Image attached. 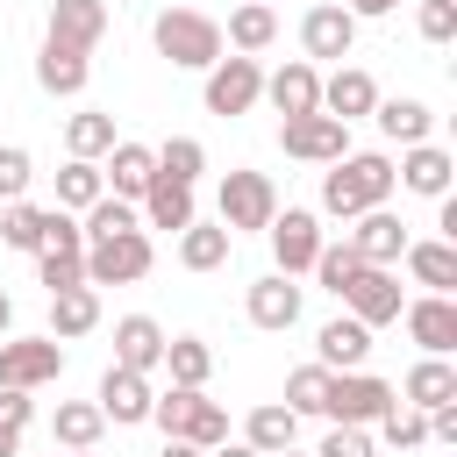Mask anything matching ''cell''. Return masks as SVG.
<instances>
[{"label": "cell", "instance_id": "1", "mask_svg": "<svg viewBox=\"0 0 457 457\" xmlns=\"http://www.w3.org/2000/svg\"><path fill=\"white\" fill-rule=\"evenodd\" d=\"M386 200H393V157H378V150L336 157V164L321 171V207H328L336 221H357V214H371V207H386Z\"/></svg>", "mask_w": 457, "mask_h": 457}, {"label": "cell", "instance_id": "2", "mask_svg": "<svg viewBox=\"0 0 457 457\" xmlns=\"http://www.w3.org/2000/svg\"><path fill=\"white\" fill-rule=\"evenodd\" d=\"M150 421H157L171 443H193V450H221V443H228V407L207 400V393H186V386L157 393V400H150Z\"/></svg>", "mask_w": 457, "mask_h": 457}, {"label": "cell", "instance_id": "3", "mask_svg": "<svg viewBox=\"0 0 457 457\" xmlns=\"http://www.w3.org/2000/svg\"><path fill=\"white\" fill-rule=\"evenodd\" d=\"M150 43H157V57H171L179 71H207V64L221 57V21L200 14V7H164V14L150 21Z\"/></svg>", "mask_w": 457, "mask_h": 457}, {"label": "cell", "instance_id": "4", "mask_svg": "<svg viewBox=\"0 0 457 457\" xmlns=\"http://www.w3.org/2000/svg\"><path fill=\"white\" fill-rule=\"evenodd\" d=\"M400 393L378 378V371H328V393H321V414L336 428H371L378 414H393Z\"/></svg>", "mask_w": 457, "mask_h": 457}, {"label": "cell", "instance_id": "5", "mask_svg": "<svg viewBox=\"0 0 457 457\" xmlns=\"http://www.w3.org/2000/svg\"><path fill=\"white\" fill-rule=\"evenodd\" d=\"M143 271H150V236L143 228H121V236L86 243V286H136Z\"/></svg>", "mask_w": 457, "mask_h": 457}, {"label": "cell", "instance_id": "6", "mask_svg": "<svg viewBox=\"0 0 457 457\" xmlns=\"http://www.w3.org/2000/svg\"><path fill=\"white\" fill-rule=\"evenodd\" d=\"M57 371H64V343H57V336H7V343H0V386L36 393V386H50Z\"/></svg>", "mask_w": 457, "mask_h": 457}, {"label": "cell", "instance_id": "7", "mask_svg": "<svg viewBox=\"0 0 457 457\" xmlns=\"http://www.w3.org/2000/svg\"><path fill=\"white\" fill-rule=\"evenodd\" d=\"M264 100V71H257V57H214L207 64V114H250Z\"/></svg>", "mask_w": 457, "mask_h": 457}, {"label": "cell", "instance_id": "8", "mask_svg": "<svg viewBox=\"0 0 457 457\" xmlns=\"http://www.w3.org/2000/svg\"><path fill=\"white\" fill-rule=\"evenodd\" d=\"M271 214H278V186L264 171H228L221 179V228L228 236L236 228H271Z\"/></svg>", "mask_w": 457, "mask_h": 457}, {"label": "cell", "instance_id": "9", "mask_svg": "<svg viewBox=\"0 0 457 457\" xmlns=\"http://www.w3.org/2000/svg\"><path fill=\"white\" fill-rule=\"evenodd\" d=\"M271 257H278V278H293V271H314V257H321V221L307 214V207H286V214H271Z\"/></svg>", "mask_w": 457, "mask_h": 457}, {"label": "cell", "instance_id": "10", "mask_svg": "<svg viewBox=\"0 0 457 457\" xmlns=\"http://www.w3.org/2000/svg\"><path fill=\"white\" fill-rule=\"evenodd\" d=\"M336 300H343V307H350V321H364V328H386V321H400V307H407V300H400V278H393V271H378V264H364Z\"/></svg>", "mask_w": 457, "mask_h": 457}, {"label": "cell", "instance_id": "11", "mask_svg": "<svg viewBox=\"0 0 457 457\" xmlns=\"http://www.w3.org/2000/svg\"><path fill=\"white\" fill-rule=\"evenodd\" d=\"M278 143H286V157H300V164H336V157H350V129L328 121V114L278 121Z\"/></svg>", "mask_w": 457, "mask_h": 457}, {"label": "cell", "instance_id": "12", "mask_svg": "<svg viewBox=\"0 0 457 457\" xmlns=\"http://www.w3.org/2000/svg\"><path fill=\"white\" fill-rule=\"evenodd\" d=\"M400 321H407V336H414L428 357H450V350H457V300H450V293H421V300H407Z\"/></svg>", "mask_w": 457, "mask_h": 457}, {"label": "cell", "instance_id": "13", "mask_svg": "<svg viewBox=\"0 0 457 457\" xmlns=\"http://www.w3.org/2000/svg\"><path fill=\"white\" fill-rule=\"evenodd\" d=\"M350 43H357V14L350 7H336V0H321V7H307V21H300V50H307V64L314 57H350Z\"/></svg>", "mask_w": 457, "mask_h": 457}, {"label": "cell", "instance_id": "14", "mask_svg": "<svg viewBox=\"0 0 457 457\" xmlns=\"http://www.w3.org/2000/svg\"><path fill=\"white\" fill-rule=\"evenodd\" d=\"M264 100L278 107V121H300V114H321V71H314L307 57H293V64H278V71L264 79Z\"/></svg>", "mask_w": 457, "mask_h": 457}, {"label": "cell", "instance_id": "15", "mask_svg": "<svg viewBox=\"0 0 457 457\" xmlns=\"http://www.w3.org/2000/svg\"><path fill=\"white\" fill-rule=\"evenodd\" d=\"M364 264H378V271H393L400 257H407V221L400 214H386V207H371V214H357V228L343 236Z\"/></svg>", "mask_w": 457, "mask_h": 457}, {"label": "cell", "instance_id": "16", "mask_svg": "<svg viewBox=\"0 0 457 457\" xmlns=\"http://www.w3.org/2000/svg\"><path fill=\"white\" fill-rule=\"evenodd\" d=\"M150 400H157V393H150V378H143V371H121V364H107V371H100V400H93V407H100L114 428L150 421Z\"/></svg>", "mask_w": 457, "mask_h": 457}, {"label": "cell", "instance_id": "17", "mask_svg": "<svg viewBox=\"0 0 457 457\" xmlns=\"http://www.w3.org/2000/svg\"><path fill=\"white\" fill-rule=\"evenodd\" d=\"M371 107H378V86H371V71H364V64H336V71L321 79V114H328V121H343V129H350V121H357V114H371Z\"/></svg>", "mask_w": 457, "mask_h": 457}, {"label": "cell", "instance_id": "18", "mask_svg": "<svg viewBox=\"0 0 457 457\" xmlns=\"http://www.w3.org/2000/svg\"><path fill=\"white\" fill-rule=\"evenodd\" d=\"M100 36H107V0H57V7H50V36H43V43H64V50L93 57Z\"/></svg>", "mask_w": 457, "mask_h": 457}, {"label": "cell", "instance_id": "19", "mask_svg": "<svg viewBox=\"0 0 457 457\" xmlns=\"http://www.w3.org/2000/svg\"><path fill=\"white\" fill-rule=\"evenodd\" d=\"M450 171H457V164H450L443 143H414V150L393 164V186H407V193H421V200H443V193H450Z\"/></svg>", "mask_w": 457, "mask_h": 457}, {"label": "cell", "instance_id": "20", "mask_svg": "<svg viewBox=\"0 0 457 457\" xmlns=\"http://www.w3.org/2000/svg\"><path fill=\"white\" fill-rule=\"evenodd\" d=\"M243 314H250L257 328H271V336H278V328H293V321H300V286H293V278H278V271H264V278L243 293Z\"/></svg>", "mask_w": 457, "mask_h": 457}, {"label": "cell", "instance_id": "21", "mask_svg": "<svg viewBox=\"0 0 457 457\" xmlns=\"http://www.w3.org/2000/svg\"><path fill=\"white\" fill-rule=\"evenodd\" d=\"M114 364L150 378V371L164 364V328H157L150 314H121V321H114Z\"/></svg>", "mask_w": 457, "mask_h": 457}, {"label": "cell", "instance_id": "22", "mask_svg": "<svg viewBox=\"0 0 457 457\" xmlns=\"http://www.w3.org/2000/svg\"><path fill=\"white\" fill-rule=\"evenodd\" d=\"M314 350H321V357H314L321 371H364V357H371V328L350 321V314H336V321H321Z\"/></svg>", "mask_w": 457, "mask_h": 457}, {"label": "cell", "instance_id": "23", "mask_svg": "<svg viewBox=\"0 0 457 457\" xmlns=\"http://www.w3.org/2000/svg\"><path fill=\"white\" fill-rule=\"evenodd\" d=\"M457 400V364L450 357H421L407 378H400V407H414V414H436V407H450Z\"/></svg>", "mask_w": 457, "mask_h": 457}, {"label": "cell", "instance_id": "24", "mask_svg": "<svg viewBox=\"0 0 457 457\" xmlns=\"http://www.w3.org/2000/svg\"><path fill=\"white\" fill-rule=\"evenodd\" d=\"M150 179H157V150H150V143H114V150H107L100 186H114V200H143Z\"/></svg>", "mask_w": 457, "mask_h": 457}, {"label": "cell", "instance_id": "25", "mask_svg": "<svg viewBox=\"0 0 457 457\" xmlns=\"http://www.w3.org/2000/svg\"><path fill=\"white\" fill-rule=\"evenodd\" d=\"M293 436H300V414H293L286 400H264V407H250V421H243V443H250L257 457L293 450Z\"/></svg>", "mask_w": 457, "mask_h": 457}, {"label": "cell", "instance_id": "26", "mask_svg": "<svg viewBox=\"0 0 457 457\" xmlns=\"http://www.w3.org/2000/svg\"><path fill=\"white\" fill-rule=\"evenodd\" d=\"M86 71H93V64H86L79 50H64V43H43V50H36V86L57 93V100L86 93Z\"/></svg>", "mask_w": 457, "mask_h": 457}, {"label": "cell", "instance_id": "27", "mask_svg": "<svg viewBox=\"0 0 457 457\" xmlns=\"http://www.w3.org/2000/svg\"><path fill=\"white\" fill-rule=\"evenodd\" d=\"M143 221L150 228H193L200 221V207H193V186H171V179H150V193H143Z\"/></svg>", "mask_w": 457, "mask_h": 457}, {"label": "cell", "instance_id": "28", "mask_svg": "<svg viewBox=\"0 0 457 457\" xmlns=\"http://www.w3.org/2000/svg\"><path fill=\"white\" fill-rule=\"evenodd\" d=\"M86 328H100V293H93V286H64V293H50V336L71 343V336H86Z\"/></svg>", "mask_w": 457, "mask_h": 457}, {"label": "cell", "instance_id": "29", "mask_svg": "<svg viewBox=\"0 0 457 457\" xmlns=\"http://www.w3.org/2000/svg\"><path fill=\"white\" fill-rule=\"evenodd\" d=\"M271 36H278V14H271L264 0H243V7L228 14V29H221V43H228L236 57H257V50L271 43Z\"/></svg>", "mask_w": 457, "mask_h": 457}, {"label": "cell", "instance_id": "30", "mask_svg": "<svg viewBox=\"0 0 457 457\" xmlns=\"http://www.w3.org/2000/svg\"><path fill=\"white\" fill-rule=\"evenodd\" d=\"M228 243H236V236H228L221 221H193V228H179V264H186V271H221V264H228Z\"/></svg>", "mask_w": 457, "mask_h": 457}, {"label": "cell", "instance_id": "31", "mask_svg": "<svg viewBox=\"0 0 457 457\" xmlns=\"http://www.w3.org/2000/svg\"><path fill=\"white\" fill-rule=\"evenodd\" d=\"M100 428H107V414H100L93 400H64V407L50 414V443H57V450H93Z\"/></svg>", "mask_w": 457, "mask_h": 457}, {"label": "cell", "instance_id": "32", "mask_svg": "<svg viewBox=\"0 0 457 457\" xmlns=\"http://www.w3.org/2000/svg\"><path fill=\"white\" fill-rule=\"evenodd\" d=\"M378 114V129L400 143V150H414V143H428V129H436V114H428V100H378L371 107Z\"/></svg>", "mask_w": 457, "mask_h": 457}, {"label": "cell", "instance_id": "33", "mask_svg": "<svg viewBox=\"0 0 457 457\" xmlns=\"http://www.w3.org/2000/svg\"><path fill=\"white\" fill-rule=\"evenodd\" d=\"M114 143H121V136H114V114H100V107H86V114H71V121H64V150H71V157H86V164H93V157H107Z\"/></svg>", "mask_w": 457, "mask_h": 457}, {"label": "cell", "instance_id": "34", "mask_svg": "<svg viewBox=\"0 0 457 457\" xmlns=\"http://www.w3.org/2000/svg\"><path fill=\"white\" fill-rule=\"evenodd\" d=\"M164 364H171V386L200 393V386H207V371H214V350H207L200 336H164Z\"/></svg>", "mask_w": 457, "mask_h": 457}, {"label": "cell", "instance_id": "35", "mask_svg": "<svg viewBox=\"0 0 457 457\" xmlns=\"http://www.w3.org/2000/svg\"><path fill=\"white\" fill-rule=\"evenodd\" d=\"M407 271L428 293H450L457 286V243H407Z\"/></svg>", "mask_w": 457, "mask_h": 457}, {"label": "cell", "instance_id": "36", "mask_svg": "<svg viewBox=\"0 0 457 457\" xmlns=\"http://www.w3.org/2000/svg\"><path fill=\"white\" fill-rule=\"evenodd\" d=\"M43 236H50V207L14 200V207L0 214V243H7V250H43Z\"/></svg>", "mask_w": 457, "mask_h": 457}, {"label": "cell", "instance_id": "37", "mask_svg": "<svg viewBox=\"0 0 457 457\" xmlns=\"http://www.w3.org/2000/svg\"><path fill=\"white\" fill-rule=\"evenodd\" d=\"M100 193H107V186H100V164H86V157H71V164L57 171V207H64V214H71V207L86 214V207H93Z\"/></svg>", "mask_w": 457, "mask_h": 457}, {"label": "cell", "instance_id": "38", "mask_svg": "<svg viewBox=\"0 0 457 457\" xmlns=\"http://www.w3.org/2000/svg\"><path fill=\"white\" fill-rule=\"evenodd\" d=\"M207 171V150L193 143V136H171L164 150H157V179H171V186H193Z\"/></svg>", "mask_w": 457, "mask_h": 457}, {"label": "cell", "instance_id": "39", "mask_svg": "<svg viewBox=\"0 0 457 457\" xmlns=\"http://www.w3.org/2000/svg\"><path fill=\"white\" fill-rule=\"evenodd\" d=\"M29 421H36V400H29V393H14V386H0V457H21Z\"/></svg>", "mask_w": 457, "mask_h": 457}, {"label": "cell", "instance_id": "40", "mask_svg": "<svg viewBox=\"0 0 457 457\" xmlns=\"http://www.w3.org/2000/svg\"><path fill=\"white\" fill-rule=\"evenodd\" d=\"M121 228H136V207H129V200H114V193H100V200L86 207V221H79V236H86V243L121 236Z\"/></svg>", "mask_w": 457, "mask_h": 457}, {"label": "cell", "instance_id": "41", "mask_svg": "<svg viewBox=\"0 0 457 457\" xmlns=\"http://www.w3.org/2000/svg\"><path fill=\"white\" fill-rule=\"evenodd\" d=\"M357 271H364V257H357L350 243H321V257H314V278H321L328 293H343V286H350Z\"/></svg>", "mask_w": 457, "mask_h": 457}, {"label": "cell", "instance_id": "42", "mask_svg": "<svg viewBox=\"0 0 457 457\" xmlns=\"http://www.w3.org/2000/svg\"><path fill=\"white\" fill-rule=\"evenodd\" d=\"M321 393H328V371H321V364L286 371V407H293V414H321Z\"/></svg>", "mask_w": 457, "mask_h": 457}, {"label": "cell", "instance_id": "43", "mask_svg": "<svg viewBox=\"0 0 457 457\" xmlns=\"http://www.w3.org/2000/svg\"><path fill=\"white\" fill-rule=\"evenodd\" d=\"M371 428H378L393 450H421V443H428V414H414V407H393V414H378Z\"/></svg>", "mask_w": 457, "mask_h": 457}, {"label": "cell", "instance_id": "44", "mask_svg": "<svg viewBox=\"0 0 457 457\" xmlns=\"http://www.w3.org/2000/svg\"><path fill=\"white\" fill-rule=\"evenodd\" d=\"M29 179H36L29 150H21V143H0V207H14V200L29 193Z\"/></svg>", "mask_w": 457, "mask_h": 457}, {"label": "cell", "instance_id": "45", "mask_svg": "<svg viewBox=\"0 0 457 457\" xmlns=\"http://www.w3.org/2000/svg\"><path fill=\"white\" fill-rule=\"evenodd\" d=\"M414 29H421V43H450L457 36V0H421Z\"/></svg>", "mask_w": 457, "mask_h": 457}, {"label": "cell", "instance_id": "46", "mask_svg": "<svg viewBox=\"0 0 457 457\" xmlns=\"http://www.w3.org/2000/svg\"><path fill=\"white\" fill-rule=\"evenodd\" d=\"M314 457H378V450H371V428H328V443Z\"/></svg>", "mask_w": 457, "mask_h": 457}, {"label": "cell", "instance_id": "47", "mask_svg": "<svg viewBox=\"0 0 457 457\" xmlns=\"http://www.w3.org/2000/svg\"><path fill=\"white\" fill-rule=\"evenodd\" d=\"M428 443H457V400L428 414Z\"/></svg>", "mask_w": 457, "mask_h": 457}, {"label": "cell", "instance_id": "48", "mask_svg": "<svg viewBox=\"0 0 457 457\" xmlns=\"http://www.w3.org/2000/svg\"><path fill=\"white\" fill-rule=\"evenodd\" d=\"M393 7H400V0H350V14H357V21H364V14H393Z\"/></svg>", "mask_w": 457, "mask_h": 457}, {"label": "cell", "instance_id": "49", "mask_svg": "<svg viewBox=\"0 0 457 457\" xmlns=\"http://www.w3.org/2000/svg\"><path fill=\"white\" fill-rule=\"evenodd\" d=\"M157 457H207V450H193V443H171V436H164V450H157Z\"/></svg>", "mask_w": 457, "mask_h": 457}, {"label": "cell", "instance_id": "50", "mask_svg": "<svg viewBox=\"0 0 457 457\" xmlns=\"http://www.w3.org/2000/svg\"><path fill=\"white\" fill-rule=\"evenodd\" d=\"M207 457H257L250 443H221V450H207Z\"/></svg>", "mask_w": 457, "mask_h": 457}, {"label": "cell", "instance_id": "51", "mask_svg": "<svg viewBox=\"0 0 457 457\" xmlns=\"http://www.w3.org/2000/svg\"><path fill=\"white\" fill-rule=\"evenodd\" d=\"M7 328H14V300L0 293V336H7Z\"/></svg>", "mask_w": 457, "mask_h": 457}, {"label": "cell", "instance_id": "52", "mask_svg": "<svg viewBox=\"0 0 457 457\" xmlns=\"http://www.w3.org/2000/svg\"><path fill=\"white\" fill-rule=\"evenodd\" d=\"M57 457H93V450H57Z\"/></svg>", "mask_w": 457, "mask_h": 457}, {"label": "cell", "instance_id": "53", "mask_svg": "<svg viewBox=\"0 0 457 457\" xmlns=\"http://www.w3.org/2000/svg\"><path fill=\"white\" fill-rule=\"evenodd\" d=\"M278 457H307V450H278Z\"/></svg>", "mask_w": 457, "mask_h": 457}, {"label": "cell", "instance_id": "54", "mask_svg": "<svg viewBox=\"0 0 457 457\" xmlns=\"http://www.w3.org/2000/svg\"><path fill=\"white\" fill-rule=\"evenodd\" d=\"M264 7H271V0H264Z\"/></svg>", "mask_w": 457, "mask_h": 457}]
</instances>
